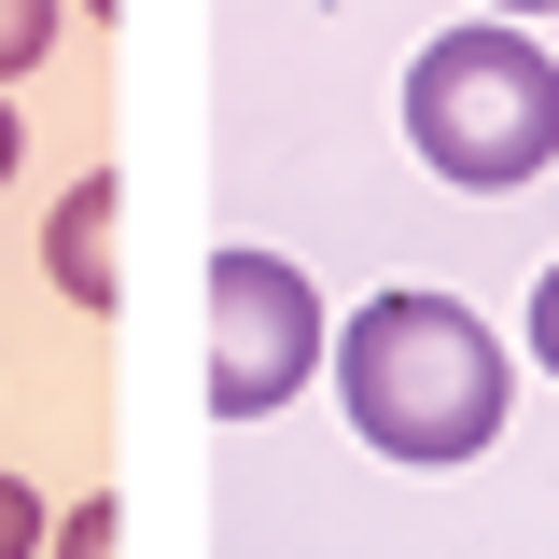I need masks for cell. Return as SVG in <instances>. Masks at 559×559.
<instances>
[{"instance_id":"obj_1","label":"cell","mask_w":559,"mask_h":559,"mask_svg":"<svg viewBox=\"0 0 559 559\" xmlns=\"http://www.w3.org/2000/svg\"><path fill=\"white\" fill-rule=\"evenodd\" d=\"M336 406H349V433H364L378 462L448 476V462L503 448L518 364H503V336H489L462 294H419V280H392L378 308H349V322H336Z\"/></svg>"},{"instance_id":"obj_2","label":"cell","mask_w":559,"mask_h":559,"mask_svg":"<svg viewBox=\"0 0 559 559\" xmlns=\"http://www.w3.org/2000/svg\"><path fill=\"white\" fill-rule=\"evenodd\" d=\"M406 154L462 197H518L559 154V57L532 28H433L406 57Z\"/></svg>"},{"instance_id":"obj_3","label":"cell","mask_w":559,"mask_h":559,"mask_svg":"<svg viewBox=\"0 0 559 559\" xmlns=\"http://www.w3.org/2000/svg\"><path fill=\"white\" fill-rule=\"evenodd\" d=\"M322 364H336L322 280L294 252H210V406L224 419H280Z\"/></svg>"},{"instance_id":"obj_4","label":"cell","mask_w":559,"mask_h":559,"mask_svg":"<svg viewBox=\"0 0 559 559\" xmlns=\"http://www.w3.org/2000/svg\"><path fill=\"white\" fill-rule=\"evenodd\" d=\"M112 224H127V182H112V168H84V182L57 197V224H43V266H57V294L84 308V322L127 294V280H112Z\"/></svg>"},{"instance_id":"obj_5","label":"cell","mask_w":559,"mask_h":559,"mask_svg":"<svg viewBox=\"0 0 559 559\" xmlns=\"http://www.w3.org/2000/svg\"><path fill=\"white\" fill-rule=\"evenodd\" d=\"M112 546H127V503H112V489H84V503L57 518V559H112Z\"/></svg>"},{"instance_id":"obj_6","label":"cell","mask_w":559,"mask_h":559,"mask_svg":"<svg viewBox=\"0 0 559 559\" xmlns=\"http://www.w3.org/2000/svg\"><path fill=\"white\" fill-rule=\"evenodd\" d=\"M28 57H57V0H0V84Z\"/></svg>"},{"instance_id":"obj_7","label":"cell","mask_w":559,"mask_h":559,"mask_svg":"<svg viewBox=\"0 0 559 559\" xmlns=\"http://www.w3.org/2000/svg\"><path fill=\"white\" fill-rule=\"evenodd\" d=\"M0 559H43V489L0 476Z\"/></svg>"},{"instance_id":"obj_8","label":"cell","mask_w":559,"mask_h":559,"mask_svg":"<svg viewBox=\"0 0 559 559\" xmlns=\"http://www.w3.org/2000/svg\"><path fill=\"white\" fill-rule=\"evenodd\" d=\"M532 364H546V378H559V266L532 280Z\"/></svg>"},{"instance_id":"obj_9","label":"cell","mask_w":559,"mask_h":559,"mask_svg":"<svg viewBox=\"0 0 559 559\" xmlns=\"http://www.w3.org/2000/svg\"><path fill=\"white\" fill-rule=\"evenodd\" d=\"M14 154H28V127H14V98H0V182H14Z\"/></svg>"}]
</instances>
